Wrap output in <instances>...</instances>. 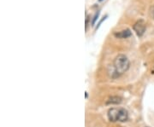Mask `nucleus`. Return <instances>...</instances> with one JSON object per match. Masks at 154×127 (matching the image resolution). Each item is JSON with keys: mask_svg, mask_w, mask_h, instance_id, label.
Listing matches in <instances>:
<instances>
[{"mask_svg": "<svg viewBox=\"0 0 154 127\" xmlns=\"http://www.w3.org/2000/svg\"><path fill=\"white\" fill-rule=\"evenodd\" d=\"M98 14H99V13L98 12V13L95 15V16H94V19H93V20H92V25H93V24L95 23V21H96V20H97V17L98 16Z\"/></svg>", "mask_w": 154, "mask_h": 127, "instance_id": "obj_6", "label": "nucleus"}, {"mask_svg": "<svg viewBox=\"0 0 154 127\" xmlns=\"http://www.w3.org/2000/svg\"><path fill=\"white\" fill-rule=\"evenodd\" d=\"M130 66L129 60L128 59L125 55L120 54L118 55L113 62V67H114V73L117 77H119L122 74L126 73L128 70Z\"/></svg>", "mask_w": 154, "mask_h": 127, "instance_id": "obj_1", "label": "nucleus"}, {"mask_svg": "<svg viewBox=\"0 0 154 127\" xmlns=\"http://www.w3.org/2000/svg\"><path fill=\"white\" fill-rule=\"evenodd\" d=\"M153 72H154V68H153Z\"/></svg>", "mask_w": 154, "mask_h": 127, "instance_id": "obj_9", "label": "nucleus"}, {"mask_svg": "<svg viewBox=\"0 0 154 127\" xmlns=\"http://www.w3.org/2000/svg\"><path fill=\"white\" fill-rule=\"evenodd\" d=\"M114 36L117 39H127L132 36V33L129 29H124L122 31H120L117 33H115Z\"/></svg>", "mask_w": 154, "mask_h": 127, "instance_id": "obj_4", "label": "nucleus"}, {"mask_svg": "<svg viewBox=\"0 0 154 127\" xmlns=\"http://www.w3.org/2000/svg\"><path fill=\"white\" fill-rule=\"evenodd\" d=\"M151 15H152L153 18L154 19V6H153L151 8Z\"/></svg>", "mask_w": 154, "mask_h": 127, "instance_id": "obj_7", "label": "nucleus"}, {"mask_svg": "<svg viewBox=\"0 0 154 127\" xmlns=\"http://www.w3.org/2000/svg\"><path fill=\"white\" fill-rule=\"evenodd\" d=\"M98 1H99V2H101V1H103V0H98Z\"/></svg>", "mask_w": 154, "mask_h": 127, "instance_id": "obj_8", "label": "nucleus"}, {"mask_svg": "<svg viewBox=\"0 0 154 127\" xmlns=\"http://www.w3.org/2000/svg\"><path fill=\"white\" fill-rule=\"evenodd\" d=\"M133 29L139 37L143 36V34H145L146 29H147V24H146L145 20H139L138 21H136L133 25Z\"/></svg>", "mask_w": 154, "mask_h": 127, "instance_id": "obj_3", "label": "nucleus"}, {"mask_svg": "<svg viewBox=\"0 0 154 127\" xmlns=\"http://www.w3.org/2000/svg\"><path fill=\"white\" fill-rule=\"evenodd\" d=\"M108 119L112 122H125L128 119V113L122 107H112L108 111Z\"/></svg>", "mask_w": 154, "mask_h": 127, "instance_id": "obj_2", "label": "nucleus"}, {"mask_svg": "<svg viewBox=\"0 0 154 127\" xmlns=\"http://www.w3.org/2000/svg\"><path fill=\"white\" fill-rule=\"evenodd\" d=\"M122 102V98L120 96H115L110 97L108 100L106 101V104L107 105H111V104H120Z\"/></svg>", "mask_w": 154, "mask_h": 127, "instance_id": "obj_5", "label": "nucleus"}]
</instances>
